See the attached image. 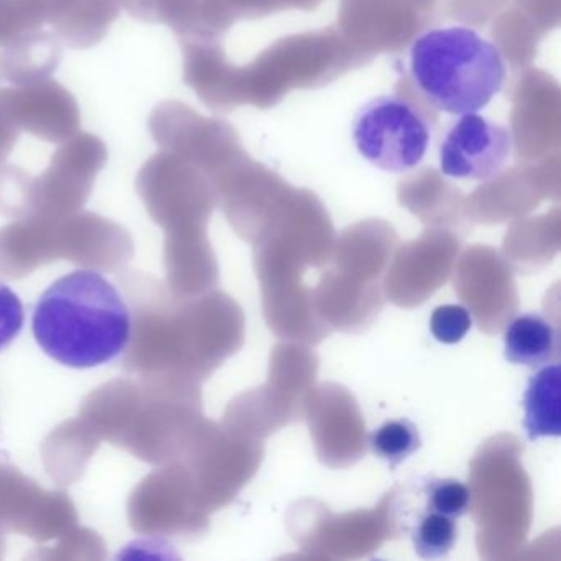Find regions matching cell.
Instances as JSON below:
<instances>
[{
  "label": "cell",
  "mask_w": 561,
  "mask_h": 561,
  "mask_svg": "<svg viewBox=\"0 0 561 561\" xmlns=\"http://www.w3.org/2000/svg\"><path fill=\"white\" fill-rule=\"evenodd\" d=\"M369 446L377 458L396 468L419 451L422 436L410 420H390L370 433Z\"/></svg>",
  "instance_id": "cell-17"
},
{
  "label": "cell",
  "mask_w": 561,
  "mask_h": 561,
  "mask_svg": "<svg viewBox=\"0 0 561 561\" xmlns=\"http://www.w3.org/2000/svg\"><path fill=\"white\" fill-rule=\"evenodd\" d=\"M32 324L42 351L73 369L116 359L133 328L123 295L96 271H75L54 282L38 298Z\"/></svg>",
  "instance_id": "cell-1"
},
{
  "label": "cell",
  "mask_w": 561,
  "mask_h": 561,
  "mask_svg": "<svg viewBox=\"0 0 561 561\" xmlns=\"http://www.w3.org/2000/svg\"><path fill=\"white\" fill-rule=\"evenodd\" d=\"M21 134L8 113L0 107V163H4L5 159L11 156Z\"/></svg>",
  "instance_id": "cell-23"
},
{
  "label": "cell",
  "mask_w": 561,
  "mask_h": 561,
  "mask_svg": "<svg viewBox=\"0 0 561 561\" xmlns=\"http://www.w3.org/2000/svg\"><path fill=\"white\" fill-rule=\"evenodd\" d=\"M433 22L409 0H341L336 27L374 60L376 55L402 50Z\"/></svg>",
  "instance_id": "cell-7"
},
{
  "label": "cell",
  "mask_w": 561,
  "mask_h": 561,
  "mask_svg": "<svg viewBox=\"0 0 561 561\" xmlns=\"http://www.w3.org/2000/svg\"><path fill=\"white\" fill-rule=\"evenodd\" d=\"M547 75L530 71L518 84L517 103L514 106V130L512 144L518 156L522 153H550L540 133L553 144H558V88Z\"/></svg>",
  "instance_id": "cell-10"
},
{
  "label": "cell",
  "mask_w": 561,
  "mask_h": 561,
  "mask_svg": "<svg viewBox=\"0 0 561 561\" xmlns=\"http://www.w3.org/2000/svg\"><path fill=\"white\" fill-rule=\"evenodd\" d=\"M45 24L73 50L96 47L119 18L117 0H41Z\"/></svg>",
  "instance_id": "cell-11"
},
{
  "label": "cell",
  "mask_w": 561,
  "mask_h": 561,
  "mask_svg": "<svg viewBox=\"0 0 561 561\" xmlns=\"http://www.w3.org/2000/svg\"><path fill=\"white\" fill-rule=\"evenodd\" d=\"M471 501V489L458 479H433L426 484V508L455 520L468 514Z\"/></svg>",
  "instance_id": "cell-20"
},
{
  "label": "cell",
  "mask_w": 561,
  "mask_h": 561,
  "mask_svg": "<svg viewBox=\"0 0 561 561\" xmlns=\"http://www.w3.org/2000/svg\"><path fill=\"white\" fill-rule=\"evenodd\" d=\"M183 50V80L198 100L215 113H231L242 106L239 67L226 57L221 37H192L180 41Z\"/></svg>",
  "instance_id": "cell-9"
},
{
  "label": "cell",
  "mask_w": 561,
  "mask_h": 561,
  "mask_svg": "<svg viewBox=\"0 0 561 561\" xmlns=\"http://www.w3.org/2000/svg\"><path fill=\"white\" fill-rule=\"evenodd\" d=\"M0 107L21 133L47 144L60 146L80 133L78 101L51 78L24 87L0 88Z\"/></svg>",
  "instance_id": "cell-8"
},
{
  "label": "cell",
  "mask_w": 561,
  "mask_h": 561,
  "mask_svg": "<svg viewBox=\"0 0 561 561\" xmlns=\"http://www.w3.org/2000/svg\"><path fill=\"white\" fill-rule=\"evenodd\" d=\"M504 356L518 366L538 367L558 356V331L538 313L522 314L505 328Z\"/></svg>",
  "instance_id": "cell-14"
},
{
  "label": "cell",
  "mask_w": 561,
  "mask_h": 561,
  "mask_svg": "<svg viewBox=\"0 0 561 561\" xmlns=\"http://www.w3.org/2000/svg\"><path fill=\"white\" fill-rule=\"evenodd\" d=\"M25 311L19 295L0 282V351L8 350L24 328Z\"/></svg>",
  "instance_id": "cell-22"
},
{
  "label": "cell",
  "mask_w": 561,
  "mask_h": 561,
  "mask_svg": "<svg viewBox=\"0 0 561 561\" xmlns=\"http://www.w3.org/2000/svg\"><path fill=\"white\" fill-rule=\"evenodd\" d=\"M44 24L41 0H0V48Z\"/></svg>",
  "instance_id": "cell-19"
},
{
  "label": "cell",
  "mask_w": 561,
  "mask_h": 561,
  "mask_svg": "<svg viewBox=\"0 0 561 561\" xmlns=\"http://www.w3.org/2000/svg\"><path fill=\"white\" fill-rule=\"evenodd\" d=\"M472 317L462 305H443L433 311L430 330L436 341L443 344H456L469 333Z\"/></svg>",
  "instance_id": "cell-21"
},
{
  "label": "cell",
  "mask_w": 561,
  "mask_h": 561,
  "mask_svg": "<svg viewBox=\"0 0 561 561\" xmlns=\"http://www.w3.org/2000/svg\"><path fill=\"white\" fill-rule=\"evenodd\" d=\"M203 2L205 0H144L137 21L167 25L179 41L209 37L203 22Z\"/></svg>",
  "instance_id": "cell-16"
},
{
  "label": "cell",
  "mask_w": 561,
  "mask_h": 561,
  "mask_svg": "<svg viewBox=\"0 0 561 561\" xmlns=\"http://www.w3.org/2000/svg\"><path fill=\"white\" fill-rule=\"evenodd\" d=\"M458 540L455 518L426 508L412 530L413 548L423 560H439L448 557Z\"/></svg>",
  "instance_id": "cell-18"
},
{
  "label": "cell",
  "mask_w": 561,
  "mask_h": 561,
  "mask_svg": "<svg viewBox=\"0 0 561 561\" xmlns=\"http://www.w3.org/2000/svg\"><path fill=\"white\" fill-rule=\"evenodd\" d=\"M438 113L400 80L396 94L373 98L353 121V140L364 160L389 173L415 169L432 144Z\"/></svg>",
  "instance_id": "cell-4"
},
{
  "label": "cell",
  "mask_w": 561,
  "mask_h": 561,
  "mask_svg": "<svg viewBox=\"0 0 561 561\" xmlns=\"http://www.w3.org/2000/svg\"><path fill=\"white\" fill-rule=\"evenodd\" d=\"M373 61L350 44L340 28L305 32L280 38L252 64L239 67L242 106L268 110L291 90H314Z\"/></svg>",
  "instance_id": "cell-3"
},
{
  "label": "cell",
  "mask_w": 561,
  "mask_h": 561,
  "mask_svg": "<svg viewBox=\"0 0 561 561\" xmlns=\"http://www.w3.org/2000/svg\"><path fill=\"white\" fill-rule=\"evenodd\" d=\"M512 149L507 126L476 113L465 114L448 127L439 144V170L449 179L489 182L501 175Z\"/></svg>",
  "instance_id": "cell-6"
},
{
  "label": "cell",
  "mask_w": 561,
  "mask_h": 561,
  "mask_svg": "<svg viewBox=\"0 0 561 561\" xmlns=\"http://www.w3.org/2000/svg\"><path fill=\"white\" fill-rule=\"evenodd\" d=\"M157 146L205 170H226L241 159L238 133L221 119H208L180 101H163L149 117Z\"/></svg>",
  "instance_id": "cell-5"
},
{
  "label": "cell",
  "mask_w": 561,
  "mask_h": 561,
  "mask_svg": "<svg viewBox=\"0 0 561 561\" xmlns=\"http://www.w3.org/2000/svg\"><path fill=\"white\" fill-rule=\"evenodd\" d=\"M524 426L528 439L561 435V369L554 360L528 380L524 396Z\"/></svg>",
  "instance_id": "cell-13"
},
{
  "label": "cell",
  "mask_w": 561,
  "mask_h": 561,
  "mask_svg": "<svg viewBox=\"0 0 561 561\" xmlns=\"http://www.w3.org/2000/svg\"><path fill=\"white\" fill-rule=\"evenodd\" d=\"M64 50L55 32L22 35L0 51V88L24 87L48 80L60 67Z\"/></svg>",
  "instance_id": "cell-12"
},
{
  "label": "cell",
  "mask_w": 561,
  "mask_h": 561,
  "mask_svg": "<svg viewBox=\"0 0 561 561\" xmlns=\"http://www.w3.org/2000/svg\"><path fill=\"white\" fill-rule=\"evenodd\" d=\"M403 80L435 113L465 116L484 110L501 93L507 64L497 45L474 28L438 27L413 38Z\"/></svg>",
  "instance_id": "cell-2"
},
{
  "label": "cell",
  "mask_w": 561,
  "mask_h": 561,
  "mask_svg": "<svg viewBox=\"0 0 561 561\" xmlns=\"http://www.w3.org/2000/svg\"><path fill=\"white\" fill-rule=\"evenodd\" d=\"M410 4L415 5L422 14H425L426 18L432 19V21H436V15H438V5L439 0H409Z\"/></svg>",
  "instance_id": "cell-24"
},
{
  "label": "cell",
  "mask_w": 561,
  "mask_h": 561,
  "mask_svg": "<svg viewBox=\"0 0 561 561\" xmlns=\"http://www.w3.org/2000/svg\"><path fill=\"white\" fill-rule=\"evenodd\" d=\"M323 0H205L203 22L209 37H221L244 19H262L290 9L313 11Z\"/></svg>",
  "instance_id": "cell-15"
}]
</instances>
